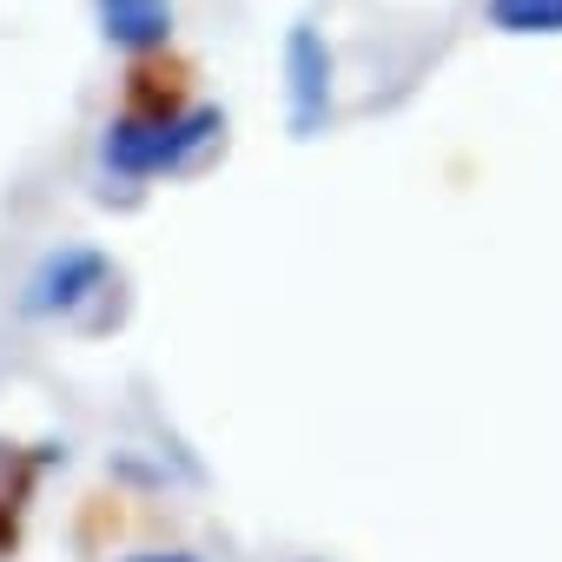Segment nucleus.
<instances>
[{
	"mask_svg": "<svg viewBox=\"0 0 562 562\" xmlns=\"http://www.w3.org/2000/svg\"><path fill=\"white\" fill-rule=\"evenodd\" d=\"M225 139V113L218 106H172V113H126L106 126L100 159L120 179H166L199 166L212 146Z\"/></svg>",
	"mask_w": 562,
	"mask_h": 562,
	"instance_id": "obj_1",
	"label": "nucleus"
},
{
	"mask_svg": "<svg viewBox=\"0 0 562 562\" xmlns=\"http://www.w3.org/2000/svg\"><path fill=\"white\" fill-rule=\"evenodd\" d=\"M113 285V258L100 245H54L21 285V312L27 318H74L87 299H100Z\"/></svg>",
	"mask_w": 562,
	"mask_h": 562,
	"instance_id": "obj_2",
	"label": "nucleus"
},
{
	"mask_svg": "<svg viewBox=\"0 0 562 562\" xmlns=\"http://www.w3.org/2000/svg\"><path fill=\"white\" fill-rule=\"evenodd\" d=\"M331 93H338L331 41H325L312 21H299V27L285 34V100H292V133H299V139L325 133V120H331Z\"/></svg>",
	"mask_w": 562,
	"mask_h": 562,
	"instance_id": "obj_3",
	"label": "nucleus"
},
{
	"mask_svg": "<svg viewBox=\"0 0 562 562\" xmlns=\"http://www.w3.org/2000/svg\"><path fill=\"white\" fill-rule=\"evenodd\" d=\"M100 41L120 54H159L172 41V0H93Z\"/></svg>",
	"mask_w": 562,
	"mask_h": 562,
	"instance_id": "obj_4",
	"label": "nucleus"
},
{
	"mask_svg": "<svg viewBox=\"0 0 562 562\" xmlns=\"http://www.w3.org/2000/svg\"><path fill=\"white\" fill-rule=\"evenodd\" d=\"M496 34H562V0H490Z\"/></svg>",
	"mask_w": 562,
	"mask_h": 562,
	"instance_id": "obj_5",
	"label": "nucleus"
},
{
	"mask_svg": "<svg viewBox=\"0 0 562 562\" xmlns=\"http://www.w3.org/2000/svg\"><path fill=\"white\" fill-rule=\"evenodd\" d=\"M126 562H199V555H186V549H146V555H126Z\"/></svg>",
	"mask_w": 562,
	"mask_h": 562,
	"instance_id": "obj_6",
	"label": "nucleus"
}]
</instances>
